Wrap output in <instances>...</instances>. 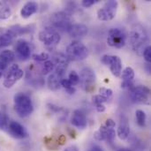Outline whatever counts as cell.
<instances>
[{"mask_svg":"<svg viewBox=\"0 0 151 151\" xmlns=\"http://www.w3.org/2000/svg\"><path fill=\"white\" fill-rule=\"evenodd\" d=\"M127 37H128V42L132 49L138 54L141 51L142 52L143 50L148 46L147 42H148L149 37H148L147 31L140 24L133 27V28L131 29L129 33V36Z\"/></svg>","mask_w":151,"mask_h":151,"instance_id":"cell-1","label":"cell"},{"mask_svg":"<svg viewBox=\"0 0 151 151\" xmlns=\"http://www.w3.org/2000/svg\"><path fill=\"white\" fill-rule=\"evenodd\" d=\"M14 110L16 113L21 118L30 116L34 111V105L29 95L24 92H19L13 98Z\"/></svg>","mask_w":151,"mask_h":151,"instance_id":"cell-2","label":"cell"},{"mask_svg":"<svg viewBox=\"0 0 151 151\" xmlns=\"http://www.w3.org/2000/svg\"><path fill=\"white\" fill-rule=\"evenodd\" d=\"M50 24L51 27L56 29L58 32L62 31L68 33L73 26L71 14L64 11L57 12L50 16Z\"/></svg>","mask_w":151,"mask_h":151,"instance_id":"cell-3","label":"cell"},{"mask_svg":"<svg viewBox=\"0 0 151 151\" xmlns=\"http://www.w3.org/2000/svg\"><path fill=\"white\" fill-rule=\"evenodd\" d=\"M115 127H116L115 121L111 119H108L105 121V123L103 126H101L99 129L94 134L95 139L99 142L106 141L109 143L113 142L116 136Z\"/></svg>","mask_w":151,"mask_h":151,"instance_id":"cell-4","label":"cell"},{"mask_svg":"<svg viewBox=\"0 0 151 151\" xmlns=\"http://www.w3.org/2000/svg\"><path fill=\"white\" fill-rule=\"evenodd\" d=\"M66 57L69 60L81 61L88 58V50L80 41H73L66 47Z\"/></svg>","mask_w":151,"mask_h":151,"instance_id":"cell-5","label":"cell"},{"mask_svg":"<svg viewBox=\"0 0 151 151\" xmlns=\"http://www.w3.org/2000/svg\"><path fill=\"white\" fill-rule=\"evenodd\" d=\"M38 36H39V40L49 50L55 49L61 40V36L59 33L51 27H47L43 28L39 33Z\"/></svg>","mask_w":151,"mask_h":151,"instance_id":"cell-6","label":"cell"},{"mask_svg":"<svg viewBox=\"0 0 151 151\" xmlns=\"http://www.w3.org/2000/svg\"><path fill=\"white\" fill-rule=\"evenodd\" d=\"M127 40V34L124 28L114 27V28H111L108 32L107 43L111 47L120 49L126 45Z\"/></svg>","mask_w":151,"mask_h":151,"instance_id":"cell-7","label":"cell"},{"mask_svg":"<svg viewBox=\"0 0 151 151\" xmlns=\"http://www.w3.org/2000/svg\"><path fill=\"white\" fill-rule=\"evenodd\" d=\"M80 84L81 88L87 91L91 92L95 89V83L96 81V76L95 72L89 67H84L81 69L80 73Z\"/></svg>","mask_w":151,"mask_h":151,"instance_id":"cell-8","label":"cell"},{"mask_svg":"<svg viewBox=\"0 0 151 151\" xmlns=\"http://www.w3.org/2000/svg\"><path fill=\"white\" fill-rule=\"evenodd\" d=\"M24 75L23 70L19 68V66L16 64L12 65L4 73V86L6 88H11L18 81H19Z\"/></svg>","mask_w":151,"mask_h":151,"instance_id":"cell-9","label":"cell"},{"mask_svg":"<svg viewBox=\"0 0 151 151\" xmlns=\"http://www.w3.org/2000/svg\"><path fill=\"white\" fill-rule=\"evenodd\" d=\"M130 97L131 100L135 104H150V89L146 86H134L130 90Z\"/></svg>","mask_w":151,"mask_h":151,"instance_id":"cell-10","label":"cell"},{"mask_svg":"<svg viewBox=\"0 0 151 151\" xmlns=\"http://www.w3.org/2000/svg\"><path fill=\"white\" fill-rule=\"evenodd\" d=\"M119 3L115 0L107 1L104 5L97 11V18L100 20L108 21L115 18Z\"/></svg>","mask_w":151,"mask_h":151,"instance_id":"cell-11","label":"cell"},{"mask_svg":"<svg viewBox=\"0 0 151 151\" xmlns=\"http://www.w3.org/2000/svg\"><path fill=\"white\" fill-rule=\"evenodd\" d=\"M101 62L109 66L111 73L116 77H120L122 73V61L119 57L105 54L101 58Z\"/></svg>","mask_w":151,"mask_h":151,"instance_id":"cell-12","label":"cell"},{"mask_svg":"<svg viewBox=\"0 0 151 151\" xmlns=\"http://www.w3.org/2000/svg\"><path fill=\"white\" fill-rule=\"evenodd\" d=\"M26 81L27 83L34 88H42V86H44V79L40 72V70L38 71V69L34 65H30L26 73Z\"/></svg>","mask_w":151,"mask_h":151,"instance_id":"cell-13","label":"cell"},{"mask_svg":"<svg viewBox=\"0 0 151 151\" xmlns=\"http://www.w3.org/2000/svg\"><path fill=\"white\" fill-rule=\"evenodd\" d=\"M31 43L25 39H19L14 45V54L19 60H27L31 57Z\"/></svg>","mask_w":151,"mask_h":151,"instance_id":"cell-14","label":"cell"},{"mask_svg":"<svg viewBox=\"0 0 151 151\" xmlns=\"http://www.w3.org/2000/svg\"><path fill=\"white\" fill-rule=\"evenodd\" d=\"M5 132H7L12 138L19 140L25 139L28 136V133L26 130V128L19 122L13 120H10Z\"/></svg>","mask_w":151,"mask_h":151,"instance_id":"cell-15","label":"cell"},{"mask_svg":"<svg viewBox=\"0 0 151 151\" xmlns=\"http://www.w3.org/2000/svg\"><path fill=\"white\" fill-rule=\"evenodd\" d=\"M122 79L121 88L124 89H129L131 90L134 85V71L132 67H126L124 71L121 73L120 75Z\"/></svg>","mask_w":151,"mask_h":151,"instance_id":"cell-16","label":"cell"},{"mask_svg":"<svg viewBox=\"0 0 151 151\" xmlns=\"http://www.w3.org/2000/svg\"><path fill=\"white\" fill-rule=\"evenodd\" d=\"M71 123L73 127L77 128H80V129L86 128L88 125V121H87V117L85 113L81 110H75L73 112Z\"/></svg>","mask_w":151,"mask_h":151,"instance_id":"cell-17","label":"cell"},{"mask_svg":"<svg viewBox=\"0 0 151 151\" xmlns=\"http://www.w3.org/2000/svg\"><path fill=\"white\" fill-rule=\"evenodd\" d=\"M118 136L120 140H126L128 138L130 134V126L129 121L127 116L121 115L119 119V125L118 128Z\"/></svg>","mask_w":151,"mask_h":151,"instance_id":"cell-18","label":"cell"},{"mask_svg":"<svg viewBox=\"0 0 151 151\" xmlns=\"http://www.w3.org/2000/svg\"><path fill=\"white\" fill-rule=\"evenodd\" d=\"M15 36L10 30V28L0 27V48L7 47L12 43Z\"/></svg>","mask_w":151,"mask_h":151,"instance_id":"cell-19","label":"cell"},{"mask_svg":"<svg viewBox=\"0 0 151 151\" xmlns=\"http://www.w3.org/2000/svg\"><path fill=\"white\" fill-rule=\"evenodd\" d=\"M88 27L84 24H73L70 30L68 31V34L71 37L79 38L85 36L88 34Z\"/></svg>","mask_w":151,"mask_h":151,"instance_id":"cell-20","label":"cell"},{"mask_svg":"<svg viewBox=\"0 0 151 151\" xmlns=\"http://www.w3.org/2000/svg\"><path fill=\"white\" fill-rule=\"evenodd\" d=\"M38 11V4L35 2L33 1H29L27 3H26L23 7L20 10V15L22 18L24 19H27L29 17H31L33 14H35V12H37Z\"/></svg>","mask_w":151,"mask_h":151,"instance_id":"cell-21","label":"cell"},{"mask_svg":"<svg viewBox=\"0 0 151 151\" xmlns=\"http://www.w3.org/2000/svg\"><path fill=\"white\" fill-rule=\"evenodd\" d=\"M62 79H64V77H61L60 75H58L55 72L51 73L49 75V78H48V81H47L49 88L50 90H53V91H56V90L59 89L60 87H61Z\"/></svg>","mask_w":151,"mask_h":151,"instance_id":"cell-22","label":"cell"},{"mask_svg":"<svg viewBox=\"0 0 151 151\" xmlns=\"http://www.w3.org/2000/svg\"><path fill=\"white\" fill-rule=\"evenodd\" d=\"M10 30L13 34L15 37L29 34L33 31L32 26H20V25H14L10 27Z\"/></svg>","mask_w":151,"mask_h":151,"instance_id":"cell-23","label":"cell"},{"mask_svg":"<svg viewBox=\"0 0 151 151\" xmlns=\"http://www.w3.org/2000/svg\"><path fill=\"white\" fill-rule=\"evenodd\" d=\"M15 54L12 50H3L0 53V61L4 62V64H6L7 65H9L10 64H12L14 59H15Z\"/></svg>","mask_w":151,"mask_h":151,"instance_id":"cell-24","label":"cell"},{"mask_svg":"<svg viewBox=\"0 0 151 151\" xmlns=\"http://www.w3.org/2000/svg\"><path fill=\"white\" fill-rule=\"evenodd\" d=\"M12 10L9 4L4 1H0V19H6L10 18Z\"/></svg>","mask_w":151,"mask_h":151,"instance_id":"cell-25","label":"cell"},{"mask_svg":"<svg viewBox=\"0 0 151 151\" xmlns=\"http://www.w3.org/2000/svg\"><path fill=\"white\" fill-rule=\"evenodd\" d=\"M55 69V65L52 60H47L42 64V66L40 68V72L42 75H46L51 72H53Z\"/></svg>","mask_w":151,"mask_h":151,"instance_id":"cell-26","label":"cell"},{"mask_svg":"<svg viewBox=\"0 0 151 151\" xmlns=\"http://www.w3.org/2000/svg\"><path fill=\"white\" fill-rule=\"evenodd\" d=\"M10 120L11 119H9V117H8L7 113L5 112V111L0 110V129L1 130L6 131Z\"/></svg>","mask_w":151,"mask_h":151,"instance_id":"cell-27","label":"cell"},{"mask_svg":"<svg viewBox=\"0 0 151 151\" xmlns=\"http://www.w3.org/2000/svg\"><path fill=\"white\" fill-rule=\"evenodd\" d=\"M135 118H136V121L139 127H144L146 126V113L142 111V110H137L135 111Z\"/></svg>","mask_w":151,"mask_h":151,"instance_id":"cell-28","label":"cell"},{"mask_svg":"<svg viewBox=\"0 0 151 151\" xmlns=\"http://www.w3.org/2000/svg\"><path fill=\"white\" fill-rule=\"evenodd\" d=\"M61 87H63L69 95H73L76 92V88L70 83L68 79H65V78L62 79V81H61Z\"/></svg>","mask_w":151,"mask_h":151,"instance_id":"cell-29","label":"cell"},{"mask_svg":"<svg viewBox=\"0 0 151 151\" xmlns=\"http://www.w3.org/2000/svg\"><path fill=\"white\" fill-rule=\"evenodd\" d=\"M99 95L102 96L104 98H105L107 100V102H109L110 100H111L112 96H113V91L111 88H100L99 89Z\"/></svg>","mask_w":151,"mask_h":151,"instance_id":"cell-30","label":"cell"},{"mask_svg":"<svg viewBox=\"0 0 151 151\" xmlns=\"http://www.w3.org/2000/svg\"><path fill=\"white\" fill-rule=\"evenodd\" d=\"M49 54L46 53V52H42V53H39V54H34L32 55V58L36 61V62H40V63H43L47 60H49Z\"/></svg>","mask_w":151,"mask_h":151,"instance_id":"cell-31","label":"cell"},{"mask_svg":"<svg viewBox=\"0 0 151 151\" xmlns=\"http://www.w3.org/2000/svg\"><path fill=\"white\" fill-rule=\"evenodd\" d=\"M68 81L73 86H76L80 82V76L75 71H72L68 75Z\"/></svg>","mask_w":151,"mask_h":151,"instance_id":"cell-32","label":"cell"},{"mask_svg":"<svg viewBox=\"0 0 151 151\" xmlns=\"http://www.w3.org/2000/svg\"><path fill=\"white\" fill-rule=\"evenodd\" d=\"M92 103L93 104L96 105H99V104H104V103H108L107 100L105 98H104L102 96L100 95H96L92 97Z\"/></svg>","mask_w":151,"mask_h":151,"instance_id":"cell-33","label":"cell"},{"mask_svg":"<svg viewBox=\"0 0 151 151\" xmlns=\"http://www.w3.org/2000/svg\"><path fill=\"white\" fill-rule=\"evenodd\" d=\"M142 54H143V57H144V59L148 62V63H150L151 61V47L150 45H148L142 51Z\"/></svg>","mask_w":151,"mask_h":151,"instance_id":"cell-34","label":"cell"},{"mask_svg":"<svg viewBox=\"0 0 151 151\" xmlns=\"http://www.w3.org/2000/svg\"><path fill=\"white\" fill-rule=\"evenodd\" d=\"M48 108L50 110V111H52V112H54V113H60L61 111H64L63 108H61V107H59V106H57V105H55V104H48Z\"/></svg>","mask_w":151,"mask_h":151,"instance_id":"cell-35","label":"cell"},{"mask_svg":"<svg viewBox=\"0 0 151 151\" xmlns=\"http://www.w3.org/2000/svg\"><path fill=\"white\" fill-rule=\"evenodd\" d=\"M96 3H97V0H83L81 2V5L85 8H88L94 5Z\"/></svg>","mask_w":151,"mask_h":151,"instance_id":"cell-36","label":"cell"},{"mask_svg":"<svg viewBox=\"0 0 151 151\" xmlns=\"http://www.w3.org/2000/svg\"><path fill=\"white\" fill-rule=\"evenodd\" d=\"M7 69H8V65L6 64H4V62L0 61V78L2 77L3 74H4V73Z\"/></svg>","mask_w":151,"mask_h":151,"instance_id":"cell-37","label":"cell"},{"mask_svg":"<svg viewBox=\"0 0 151 151\" xmlns=\"http://www.w3.org/2000/svg\"><path fill=\"white\" fill-rule=\"evenodd\" d=\"M88 151H104V150H103V149H102L101 147H99L98 145H93V146H91V147L88 149Z\"/></svg>","mask_w":151,"mask_h":151,"instance_id":"cell-38","label":"cell"},{"mask_svg":"<svg viewBox=\"0 0 151 151\" xmlns=\"http://www.w3.org/2000/svg\"><path fill=\"white\" fill-rule=\"evenodd\" d=\"M96 109L98 112H104L105 111V106L104 104H99V105H96Z\"/></svg>","mask_w":151,"mask_h":151,"instance_id":"cell-39","label":"cell"},{"mask_svg":"<svg viewBox=\"0 0 151 151\" xmlns=\"http://www.w3.org/2000/svg\"><path fill=\"white\" fill-rule=\"evenodd\" d=\"M64 151H79V150L76 146H70V147L66 148Z\"/></svg>","mask_w":151,"mask_h":151,"instance_id":"cell-40","label":"cell"},{"mask_svg":"<svg viewBox=\"0 0 151 151\" xmlns=\"http://www.w3.org/2000/svg\"><path fill=\"white\" fill-rule=\"evenodd\" d=\"M68 132H69V134H70V136H71V138H75L76 137V134H75V132H74V130H73V129H68Z\"/></svg>","mask_w":151,"mask_h":151,"instance_id":"cell-41","label":"cell"},{"mask_svg":"<svg viewBox=\"0 0 151 151\" xmlns=\"http://www.w3.org/2000/svg\"><path fill=\"white\" fill-rule=\"evenodd\" d=\"M118 151H131V150H128V149H125V148H124V149H120V150H119Z\"/></svg>","mask_w":151,"mask_h":151,"instance_id":"cell-42","label":"cell"}]
</instances>
